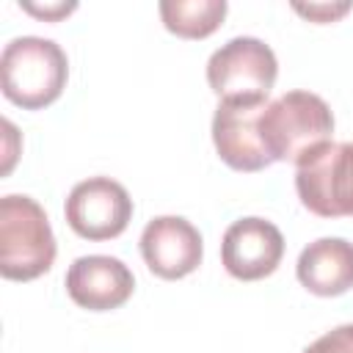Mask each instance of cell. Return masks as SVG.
<instances>
[{
	"mask_svg": "<svg viewBox=\"0 0 353 353\" xmlns=\"http://www.w3.org/2000/svg\"><path fill=\"white\" fill-rule=\"evenodd\" d=\"M69 77V61L61 44L41 36H19L3 47L0 88L8 102L25 110L52 105Z\"/></svg>",
	"mask_w": 353,
	"mask_h": 353,
	"instance_id": "7a4b0ae2",
	"label": "cell"
},
{
	"mask_svg": "<svg viewBox=\"0 0 353 353\" xmlns=\"http://www.w3.org/2000/svg\"><path fill=\"white\" fill-rule=\"evenodd\" d=\"M28 14L33 17H41V19H61L66 14H72L77 8V3H44V6H36V3H19Z\"/></svg>",
	"mask_w": 353,
	"mask_h": 353,
	"instance_id": "9a60e30c",
	"label": "cell"
},
{
	"mask_svg": "<svg viewBox=\"0 0 353 353\" xmlns=\"http://www.w3.org/2000/svg\"><path fill=\"white\" fill-rule=\"evenodd\" d=\"M292 8H295L298 14H303L306 19H312V22H334V19H339L342 14H347L353 6H350V3H309V6L295 3Z\"/></svg>",
	"mask_w": 353,
	"mask_h": 353,
	"instance_id": "5bb4252c",
	"label": "cell"
},
{
	"mask_svg": "<svg viewBox=\"0 0 353 353\" xmlns=\"http://www.w3.org/2000/svg\"><path fill=\"white\" fill-rule=\"evenodd\" d=\"M226 8V0H163L160 17L179 39H207L221 28Z\"/></svg>",
	"mask_w": 353,
	"mask_h": 353,
	"instance_id": "7c38bea8",
	"label": "cell"
},
{
	"mask_svg": "<svg viewBox=\"0 0 353 353\" xmlns=\"http://www.w3.org/2000/svg\"><path fill=\"white\" fill-rule=\"evenodd\" d=\"M201 234L179 215H157L141 232V256L160 279H182L201 265Z\"/></svg>",
	"mask_w": 353,
	"mask_h": 353,
	"instance_id": "ba28073f",
	"label": "cell"
},
{
	"mask_svg": "<svg viewBox=\"0 0 353 353\" xmlns=\"http://www.w3.org/2000/svg\"><path fill=\"white\" fill-rule=\"evenodd\" d=\"M334 113L323 97L312 91H287L268 102L259 116V141L268 157L284 163H303L309 154L331 143Z\"/></svg>",
	"mask_w": 353,
	"mask_h": 353,
	"instance_id": "6da1fadb",
	"label": "cell"
},
{
	"mask_svg": "<svg viewBox=\"0 0 353 353\" xmlns=\"http://www.w3.org/2000/svg\"><path fill=\"white\" fill-rule=\"evenodd\" d=\"M63 215L74 234L85 240H113L132 218V199L121 182L91 176L72 188Z\"/></svg>",
	"mask_w": 353,
	"mask_h": 353,
	"instance_id": "8992f818",
	"label": "cell"
},
{
	"mask_svg": "<svg viewBox=\"0 0 353 353\" xmlns=\"http://www.w3.org/2000/svg\"><path fill=\"white\" fill-rule=\"evenodd\" d=\"M295 276L320 298L347 292L353 287V243L342 237H320L309 243L298 256Z\"/></svg>",
	"mask_w": 353,
	"mask_h": 353,
	"instance_id": "8fae6325",
	"label": "cell"
},
{
	"mask_svg": "<svg viewBox=\"0 0 353 353\" xmlns=\"http://www.w3.org/2000/svg\"><path fill=\"white\" fill-rule=\"evenodd\" d=\"M295 190L320 218H353V141H331L298 163Z\"/></svg>",
	"mask_w": 353,
	"mask_h": 353,
	"instance_id": "5b68a950",
	"label": "cell"
},
{
	"mask_svg": "<svg viewBox=\"0 0 353 353\" xmlns=\"http://www.w3.org/2000/svg\"><path fill=\"white\" fill-rule=\"evenodd\" d=\"M284 256V237L276 223L265 218L234 221L221 240V262L229 276L256 281L270 276Z\"/></svg>",
	"mask_w": 353,
	"mask_h": 353,
	"instance_id": "52a82bcc",
	"label": "cell"
},
{
	"mask_svg": "<svg viewBox=\"0 0 353 353\" xmlns=\"http://www.w3.org/2000/svg\"><path fill=\"white\" fill-rule=\"evenodd\" d=\"M268 102H221L212 116V143L234 171H262L273 160L259 141V116Z\"/></svg>",
	"mask_w": 353,
	"mask_h": 353,
	"instance_id": "9c48e42d",
	"label": "cell"
},
{
	"mask_svg": "<svg viewBox=\"0 0 353 353\" xmlns=\"http://www.w3.org/2000/svg\"><path fill=\"white\" fill-rule=\"evenodd\" d=\"M135 290L132 270L108 254L77 256L66 270L69 298L88 312H110L130 301Z\"/></svg>",
	"mask_w": 353,
	"mask_h": 353,
	"instance_id": "30bf717a",
	"label": "cell"
},
{
	"mask_svg": "<svg viewBox=\"0 0 353 353\" xmlns=\"http://www.w3.org/2000/svg\"><path fill=\"white\" fill-rule=\"evenodd\" d=\"M276 74L273 50L254 36L229 39L207 61V83L221 102H268Z\"/></svg>",
	"mask_w": 353,
	"mask_h": 353,
	"instance_id": "277c9868",
	"label": "cell"
},
{
	"mask_svg": "<svg viewBox=\"0 0 353 353\" xmlns=\"http://www.w3.org/2000/svg\"><path fill=\"white\" fill-rule=\"evenodd\" d=\"M303 353H353V323L336 325L334 331L323 334Z\"/></svg>",
	"mask_w": 353,
	"mask_h": 353,
	"instance_id": "4fadbf2b",
	"label": "cell"
},
{
	"mask_svg": "<svg viewBox=\"0 0 353 353\" xmlns=\"http://www.w3.org/2000/svg\"><path fill=\"white\" fill-rule=\"evenodd\" d=\"M55 234L44 207L30 196L0 199V273L11 281H33L55 262Z\"/></svg>",
	"mask_w": 353,
	"mask_h": 353,
	"instance_id": "3957f363",
	"label": "cell"
}]
</instances>
